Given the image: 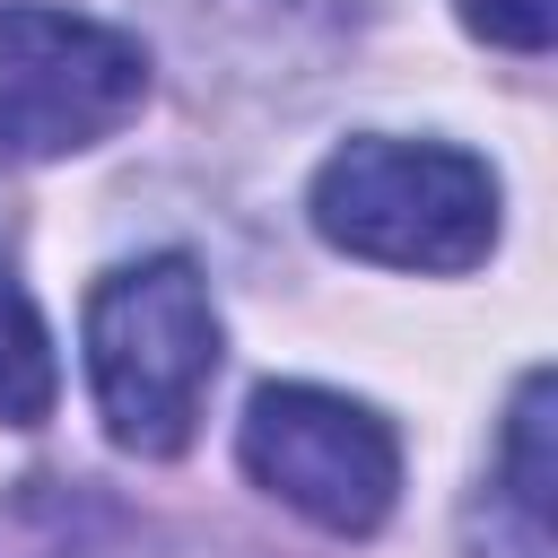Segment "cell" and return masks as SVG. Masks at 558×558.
I'll return each mask as SVG.
<instances>
[{"label":"cell","mask_w":558,"mask_h":558,"mask_svg":"<svg viewBox=\"0 0 558 558\" xmlns=\"http://www.w3.org/2000/svg\"><path fill=\"white\" fill-rule=\"evenodd\" d=\"M209 375H218V305L183 253H148V262H122L113 279H96L87 384H96V418L122 453H140V462L183 453L201 427Z\"/></svg>","instance_id":"cell-1"},{"label":"cell","mask_w":558,"mask_h":558,"mask_svg":"<svg viewBox=\"0 0 558 558\" xmlns=\"http://www.w3.org/2000/svg\"><path fill=\"white\" fill-rule=\"evenodd\" d=\"M323 244L384 270H471L497 244V174L445 140H349L305 192Z\"/></svg>","instance_id":"cell-2"},{"label":"cell","mask_w":558,"mask_h":558,"mask_svg":"<svg viewBox=\"0 0 558 558\" xmlns=\"http://www.w3.org/2000/svg\"><path fill=\"white\" fill-rule=\"evenodd\" d=\"M148 96V52L140 35L9 0L0 9V157H70L113 140Z\"/></svg>","instance_id":"cell-3"},{"label":"cell","mask_w":558,"mask_h":558,"mask_svg":"<svg viewBox=\"0 0 558 558\" xmlns=\"http://www.w3.org/2000/svg\"><path fill=\"white\" fill-rule=\"evenodd\" d=\"M235 453H244V471L279 506H296L305 523H323L340 541H366L392 514V497H401V445H392V427L366 401L323 392V384H262L244 401Z\"/></svg>","instance_id":"cell-4"},{"label":"cell","mask_w":558,"mask_h":558,"mask_svg":"<svg viewBox=\"0 0 558 558\" xmlns=\"http://www.w3.org/2000/svg\"><path fill=\"white\" fill-rule=\"evenodd\" d=\"M52 392H61L52 331L26 305V288L0 270V427H44L52 418Z\"/></svg>","instance_id":"cell-5"},{"label":"cell","mask_w":558,"mask_h":558,"mask_svg":"<svg viewBox=\"0 0 558 558\" xmlns=\"http://www.w3.org/2000/svg\"><path fill=\"white\" fill-rule=\"evenodd\" d=\"M462 26L506 52H549V0H462Z\"/></svg>","instance_id":"cell-6"}]
</instances>
